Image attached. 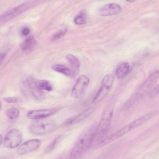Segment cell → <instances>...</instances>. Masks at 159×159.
<instances>
[{
    "label": "cell",
    "mask_w": 159,
    "mask_h": 159,
    "mask_svg": "<svg viewBox=\"0 0 159 159\" xmlns=\"http://www.w3.org/2000/svg\"><path fill=\"white\" fill-rule=\"evenodd\" d=\"M97 127L95 124H93L83 131L72 149L70 158H80L89 149L95 139Z\"/></svg>",
    "instance_id": "cell-1"
},
{
    "label": "cell",
    "mask_w": 159,
    "mask_h": 159,
    "mask_svg": "<svg viewBox=\"0 0 159 159\" xmlns=\"http://www.w3.org/2000/svg\"><path fill=\"white\" fill-rule=\"evenodd\" d=\"M114 106L111 104L106 107L102 114L99 123L97 127L95 139L102 138L107 131L111 124Z\"/></svg>",
    "instance_id": "cell-2"
},
{
    "label": "cell",
    "mask_w": 159,
    "mask_h": 159,
    "mask_svg": "<svg viewBox=\"0 0 159 159\" xmlns=\"http://www.w3.org/2000/svg\"><path fill=\"white\" fill-rule=\"evenodd\" d=\"M56 127V124L52 120L40 119L32 122L30 126L29 129L32 134L43 135L53 131Z\"/></svg>",
    "instance_id": "cell-3"
},
{
    "label": "cell",
    "mask_w": 159,
    "mask_h": 159,
    "mask_svg": "<svg viewBox=\"0 0 159 159\" xmlns=\"http://www.w3.org/2000/svg\"><path fill=\"white\" fill-rule=\"evenodd\" d=\"M114 77L111 74H108L103 78L100 88L93 101V103H97L103 99L107 95L112 86Z\"/></svg>",
    "instance_id": "cell-4"
},
{
    "label": "cell",
    "mask_w": 159,
    "mask_h": 159,
    "mask_svg": "<svg viewBox=\"0 0 159 159\" xmlns=\"http://www.w3.org/2000/svg\"><path fill=\"white\" fill-rule=\"evenodd\" d=\"M35 4V2H26L20 5L7 11L1 16V23L6 22L12 19L33 7Z\"/></svg>",
    "instance_id": "cell-5"
},
{
    "label": "cell",
    "mask_w": 159,
    "mask_h": 159,
    "mask_svg": "<svg viewBox=\"0 0 159 159\" xmlns=\"http://www.w3.org/2000/svg\"><path fill=\"white\" fill-rule=\"evenodd\" d=\"M22 139L21 132L17 129H13L9 131L5 136L3 140V145L8 148H14L20 144Z\"/></svg>",
    "instance_id": "cell-6"
},
{
    "label": "cell",
    "mask_w": 159,
    "mask_h": 159,
    "mask_svg": "<svg viewBox=\"0 0 159 159\" xmlns=\"http://www.w3.org/2000/svg\"><path fill=\"white\" fill-rule=\"evenodd\" d=\"M89 82V79L86 75H80L72 89V96L75 98L80 97L85 92Z\"/></svg>",
    "instance_id": "cell-7"
},
{
    "label": "cell",
    "mask_w": 159,
    "mask_h": 159,
    "mask_svg": "<svg viewBox=\"0 0 159 159\" xmlns=\"http://www.w3.org/2000/svg\"><path fill=\"white\" fill-rule=\"evenodd\" d=\"M159 75L158 70L153 72L139 88L133 97L136 101L146 93L156 83Z\"/></svg>",
    "instance_id": "cell-8"
},
{
    "label": "cell",
    "mask_w": 159,
    "mask_h": 159,
    "mask_svg": "<svg viewBox=\"0 0 159 159\" xmlns=\"http://www.w3.org/2000/svg\"><path fill=\"white\" fill-rule=\"evenodd\" d=\"M57 111L56 108H48L30 111L27 113V116L33 120L43 119L55 114Z\"/></svg>",
    "instance_id": "cell-9"
},
{
    "label": "cell",
    "mask_w": 159,
    "mask_h": 159,
    "mask_svg": "<svg viewBox=\"0 0 159 159\" xmlns=\"http://www.w3.org/2000/svg\"><path fill=\"white\" fill-rule=\"evenodd\" d=\"M41 141L37 139L28 140L21 145L17 150V153L20 155L27 154L37 150L40 146Z\"/></svg>",
    "instance_id": "cell-10"
},
{
    "label": "cell",
    "mask_w": 159,
    "mask_h": 159,
    "mask_svg": "<svg viewBox=\"0 0 159 159\" xmlns=\"http://www.w3.org/2000/svg\"><path fill=\"white\" fill-rule=\"evenodd\" d=\"M121 10V7L118 4L109 3L101 7L98 10V14L102 16H110L117 14Z\"/></svg>",
    "instance_id": "cell-11"
},
{
    "label": "cell",
    "mask_w": 159,
    "mask_h": 159,
    "mask_svg": "<svg viewBox=\"0 0 159 159\" xmlns=\"http://www.w3.org/2000/svg\"><path fill=\"white\" fill-rule=\"evenodd\" d=\"M27 83L31 89V93L34 97L38 100H43L46 97L45 93L41 89L38 88L35 84V81L32 78L27 80Z\"/></svg>",
    "instance_id": "cell-12"
},
{
    "label": "cell",
    "mask_w": 159,
    "mask_h": 159,
    "mask_svg": "<svg viewBox=\"0 0 159 159\" xmlns=\"http://www.w3.org/2000/svg\"><path fill=\"white\" fill-rule=\"evenodd\" d=\"M93 110L92 107L88 108L77 116L68 120L64 125L66 126L70 125L81 121L90 115Z\"/></svg>",
    "instance_id": "cell-13"
},
{
    "label": "cell",
    "mask_w": 159,
    "mask_h": 159,
    "mask_svg": "<svg viewBox=\"0 0 159 159\" xmlns=\"http://www.w3.org/2000/svg\"><path fill=\"white\" fill-rule=\"evenodd\" d=\"M130 69L129 63L124 62L120 63L116 69V76L119 79H123L128 74Z\"/></svg>",
    "instance_id": "cell-14"
},
{
    "label": "cell",
    "mask_w": 159,
    "mask_h": 159,
    "mask_svg": "<svg viewBox=\"0 0 159 159\" xmlns=\"http://www.w3.org/2000/svg\"><path fill=\"white\" fill-rule=\"evenodd\" d=\"M36 43V40L33 36L26 39L21 44V48L23 50H29L34 47Z\"/></svg>",
    "instance_id": "cell-15"
},
{
    "label": "cell",
    "mask_w": 159,
    "mask_h": 159,
    "mask_svg": "<svg viewBox=\"0 0 159 159\" xmlns=\"http://www.w3.org/2000/svg\"><path fill=\"white\" fill-rule=\"evenodd\" d=\"M52 68L54 70L67 76L71 75V70L68 67L60 64H55L52 66Z\"/></svg>",
    "instance_id": "cell-16"
},
{
    "label": "cell",
    "mask_w": 159,
    "mask_h": 159,
    "mask_svg": "<svg viewBox=\"0 0 159 159\" xmlns=\"http://www.w3.org/2000/svg\"><path fill=\"white\" fill-rule=\"evenodd\" d=\"M66 58L70 65L75 69L78 70L80 68V64L78 59L74 55L67 54Z\"/></svg>",
    "instance_id": "cell-17"
},
{
    "label": "cell",
    "mask_w": 159,
    "mask_h": 159,
    "mask_svg": "<svg viewBox=\"0 0 159 159\" xmlns=\"http://www.w3.org/2000/svg\"><path fill=\"white\" fill-rule=\"evenodd\" d=\"M36 87L41 90L51 91L52 89V86L48 81L41 80L35 81Z\"/></svg>",
    "instance_id": "cell-18"
},
{
    "label": "cell",
    "mask_w": 159,
    "mask_h": 159,
    "mask_svg": "<svg viewBox=\"0 0 159 159\" xmlns=\"http://www.w3.org/2000/svg\"><path fill=\"white\" fill-rule=\"evenodd\" d=\"M20 114L19 111L16 108H11L6 111L7 117L10 120H13L18 117Z\"/></svg>",
    "instance_id": "cell-19"
},
{
    "label": "cell",
    "mask_w": 159,
    "mask_h": 159,
    "mask_svg": "<svg viewBox=\"0 0 159 159\" xmlns=\"http://www.w3.org/2000/svg\"><path fill=\"white\" fill-rule=\"evenodd\" d=\"M74 22L77 25H82L86 22V14L84 11H81L80 14L76 16L74 19Z\"/></svg>",
    "instance_id": "cell-20"
},
{
    "label": "cell",
    "mask_w": 159,
    "mask_h": 159,
    "mask_svg": "<svg viewBox=\"0 0 159 159\" xmlns=\"http://www.w3.org/2000/svg\"><path fill=\"white\" fill-rule=\"evenodd\" d=\"M61 137L58 136L54 138L48 145L44 150L45 153H48L53 150L56 147L59 140Z\"/></svg>",
    "instance_id": "cell-21"
},
{
    "label": "cell",
    "mask_w": 159,
    "mask_h": 159,
    "mask_svg": "<svg viewBox=\"0 0 159 159\" xmlns=\"http://www.w3.org/2000/svg\"><path fill=\"white\" fill-rule=\"evenodd\" d=\"M66 32V29H64L58 31L52 36L51 38V40H55L60 38L63 36Z\"/></svg>",
    "instance_id": "cell-22"
},
{
    "label": "cell",
    "mask_w": 159,
    "mask_h": 159,
    "mask_svg": "<svg viewBox=\"0 0 159 159\" xmlns=\"http://www.w3.org/2000/svg\"><path fill=\"white\" fill-rule=\"evenodd\" d=\"M158 94H159V84L151 90L149 93V96L153 98Z\"/></svg>",
    "instance_id": "cell-23"
},
{
    "label": "cell",
    "mask_w": 159,
    "mask_h": 159,
    "mask_svg": "<svg viewBox=\"0 0 159 159\" xmlns=\"http://www.w3.org/2000/svg\"><path fill=\"white\" fill-rule=\"evenodd\" d=\"M3 100L7 103H12L17 102L18 99L16 97H13L4 98Z\"/></svg>",
    "instance_id": "cell-24"
},
{
    "label": "cell",
    "mask_w": 159,
    "mask_h": 159,
    "mask_svg": "<svg viewBox=\"0 0 159 159\" xmlns=\"http://www.w3.org/2000/svg\"><path fill=\"white\" fill-rule=\"evenodd\" d=\"M30 32V29L27 27H25L22 29L21 33L23 35L26 36L28 35Z\"/></svg>",
    "instance_id": "cell-25"
},
{
    "label": "cell",
    "mask_w": 159,
    "mask_h": 159,
    "mask_svg": "<svg viewBox=\"0 0 159 159\" xmlns=\"http://www.w3.org/2000/svg\"><path fill=\"white\" fill-rule=\"evenodd\" d=\"M5 55H6L4 53H2L1 54V63L2 61L4 59Z\"/></svg>",
    "instance_id": "cell-26"
},
{
    "label": "cell",
    "mask_w": 159,
    "mask_h": 159,
    "mask_svg": "<svg viewBox=\"0 0 159 159\" xmlns=\"http://www.w3.org/2000/svg\"><path fill=\"white\" fill-rule=\"evenodd\" d=\"M2 141H3L2 137V135L1 134L0 136V145L1 144Z\"/></svg>",
    "instance_id": "cell-27"
},
{
    "label": "cell",
    "mask_w": 159,
    "mask_h": 159,
    "mask_svg": "<svg viewBox=\"0 0 159 159\" xmlns=\"http://www.w3.org/2000/svg\"><path fill=\"white\" fill-rule=\"evenodd\" d=\"M126 0L128 2H134L137 0Z\"/></svg>",
    "instance_id": "cell-28"
}]
</instances>
